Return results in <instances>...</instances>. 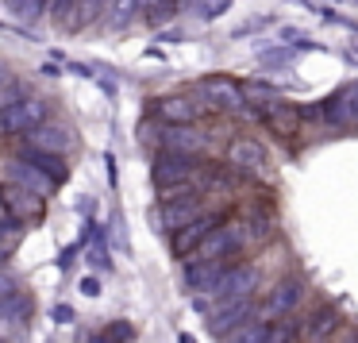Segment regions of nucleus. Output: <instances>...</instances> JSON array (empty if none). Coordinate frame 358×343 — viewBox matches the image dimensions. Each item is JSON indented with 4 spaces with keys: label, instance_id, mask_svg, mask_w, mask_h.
I'll use <instances>...</instances> for the list:
<instances>
[{
    "label": "nucleus",
    "instance_id": "nucleus-1",
    "mask_svg": "<svg viewBox=\"0 0 358 343\" xmlns=\"http://www.w3.org/2000/svg\"><path fill=\"white\" fill-rule=\"evenodd\" d=\"M258 281H262L258 266H250V262H235L231 270H227L224 278H220L216 286L208 289V293L196 297L193 304H196L201 312H216V309H224V304H235V301H255Z\"/></svg>",
    "mask_w": 358,
    "mask_h": 343
},
{
    "label": "nucleus",
    "instance_id": "nucleus-2",
    "mask_svg": "<svg viewBox=\"0 0 358 343\" xmlns=\"http://www.w3.org/2000/svg\"><path fill=\"white\" fill-rule=\"evenodd\" d=\"M258 239V232H250V224L243 220H224L201 247L193 251V262H212V258H235L239 251H247V243Z\"/></svg>",
    "mask_w": 358,
    "mask_h": 343
},
{
    "label": "nucleus",
    "instance_id": "nucleus-3",
    "mask_svg": "<svg viewBox=\"0 0 358 343\" xmlns=\"http://www.w3.org/2000/svg\"><path fill=\"white\" fill-rule=\"evenodd\" d=\"M301 301H304V281L296 278V274H289V278L273 281V286L266 289V301L255 304V320H262V324H278L281 316H293Z\"/></svg>",
    "mask_w": 358,
    "mask_h": 343
},
{
    "label": "nucleus",
    "instance_id": "nucleus-4",
    "mask_svg": "<svg viewBox=\"0 0 358 343\" xmlns=\"http://www.w3.org/2000/svg\"><path fill=\"white\" fill-rule=\"evenodd\" d=\"M196 174H201L196 155H173V150H162V155L155 158L150 178H155V186H162V189H178V186H189Z\"/></svg>",
    "mask_w": 358,
    "mask_h": 343
},
{
    "label": "nucleus",
    "instance_id": "nucleus-5",
    "mask_svg": "<svg viewBox=\"0 0 358 343\" xmlns=\"http://www.w3.org/2000/svg\"><path fill=\"white\" fill-rule=\"evenodd\" d=\"M227 166L239 174H250V178H270V155H266L262 143L247 139V135L227 143Z\"/></svg>",
    "mask_w": 358,
    "mask_h": 343
},
{
    "label": "nucleus",
    "instance_id": "nucleus-6",
    "mask_svg": "<svg viewBox=\"0 0 358 343\" xmlns=\"http://www.w3.org/2000/svg\"><path fill=\"white\" fill-rule=\"evenodd\" d=\"M258 120H262L273 135H281V139H296V135H301V124H304V112L296 108V104L278 101V97H266V101L258 104Z\"/></svg>",
    "mask_w": 358,
    "mask_h": 343
},
{
    "label": "nucleus",
    "instance_id": "nucleus-7",
    "mask_svg": "<svg viewBox=\"0 0 358 343\" xmlns=\"http://www.w3.org/2000/svg\"><path fill=\"white\" fill-rule=\"evenodd\" d=\"M220 224H224V216H220V212H201L196 220H189L185 227H178V232H173V255H178V258H189L212 232H216Z\"/></svg>",
    "mask_w": 358,
    "mask_h": 343
},
{
    "label": "nucleus",
    "instance_id": "nucleus-8",
    "mask_svg": "<svg viewBox=\"0 0 358 343\" xmlns=\"http://www.w3.org/2000/svg\"><path fill=\"white\" fill-rule=\"evenodd\" d=\"M47 116V104L43 101H16L0 108V135H16V132H31L43 124Z\"/></svg>",
    "mask_w": 358,
    "mask_h": 343
},
{
    "label": "nucleus",
    "instance_id": "nucleus-9",
    "mask_svg": "<svg viewBox=\"0 0 358 343\" xmlns=\"http://www.w3.org/2000/svg\"><path fill=\"white\" fill-rule=\"evenodd\" d=\"M201 193H185V197H162V209H158V224L166 227V232H178V227H185L189 220L201 216Z\"/></svg>",
    "mask_w": 358,
    "mask_h": 343
},
{
    "label": "nucleus",
    "instance_id": "nucleus-10",
    "mask_svg": "<svg viewBox=\"0 0 358 343\" xmlns=\"http://www.w3.org/2000/svg\"><path fill=\"white\" fill-rule=\"evenodd\" d=\"M235 266V258H212V262H189L185 266V289H193L196 297L208 293L220 278Z\"/></svg>",
    "mask_w": 358,
    "mask_h": 343
},
{
    "label": "nucleus",
    "instance_id": "nucleus-11",
    "mask_svg": "<svg viewBox=\"0 0 358 343\" xmlns=\"http://www.w3.org/2000/svg\"><path fill=\"white\" fill-rule=\"evenodd\" d=\"M255 320V301H235V304H224V309L208 312V332L212 335H231L235 328L250 324Z\"/></svg>",
    "mask_w": 358,
    "mask_h": 343
},
{
    "label": "nucleus",
    "instance_id": "nucleus-12",
    "mask_svg": "<svg viewBox=\"0 0 358 343\" xmlns=\"http://www.w3.org/2000/svg\"><path fill=\"white\" fill-rule=\"evenodd\" d=\"M201 93L208 97L216 108H224V112H243V108H247L243 85H235V81H227V78H204L201 81Z\"/></svg>",
    "mask_w": 358,
    "mask_h": 343
},
{
    "label": "nucleus",
    "instance_id": "nucleus-13",
    "mask_svg": "<svg viewBox=\"0 0 358 343\" xmlns=\"http://www.w3.org/2000/svg\"><path fill=\"white\" fill-rule=\"evenodd\" d=\"M155 112L166 127H193L201 116V104H193L189 97H162V101H155Z\"/></svg>",
    "mask_w": 358,
    "mask_h": 343
},
{
    "label": "nucleus",
    "instance_id": "nucleus-14",
    "mask_svg": "<svg viewBox=\"0 0 358 343\" xmlns=\"http://www.w3.org/2000/svg\"><path fill=\"white\" fill-rule=\"evenodd\" d=\"M27 143H31V150H43V155H66L73 147V132L62 124H39L31 127Z\"/></svg>",
    "mask_w": 358,
    "mask_h": 343
},
{
    "label": "nucleus",
    "instance_id": "nucleus-15",
    "mask_svg": "<svg viewBox=\"0 0 358 343\" xmlns=\"http://www.w3.org/2000/svg\"><path fill=\"white\" fill-rule=\"evenodd\" d=\"M204 135L193 132V127H166L162 132V150H173V155H196L204 150Z\"/></svg>",
    "mask_w": 358,
    "mask_h": 343
},
{
    "label": "nucleus",
    "instance_id": "nucleus-16",
    "mask_svg": "<svg viewBox=\"0 0 358 343\" xmlns=\"http://www.w3.org/2000/svg\"><path fill=\"white\" fill-rule=\"evenodd\" d=\"M12 178H16L27 193H50V189H55V181H50L47 174H39L35 166H27L24 158H16V162H12Z\"/></svg>",
    "mask_w": 358,
    "mask_h": 343
},
{
    "label": "nucleus",
    "instance_id": "nucleus-17",
    "mask_svg": "<svg viewBox=\"0 0 358 343\" xmlns=\"http://www.w3.org/2000/svg\"><path fill=\"white\" fill-rule=\"evenodd\" d=\"M24 162H27V166H35L39 174H47V178L55 181V186H58V181H66V174H70L62 162H58V155H43V150H31V147H27Z\"/></svg>",
    "mask_w": 358,
    "mask_h": 343
},
{
    "label": "nucleus",
    "instance_id": "nucleus-18",
    "mask_svg": "<svg viewBox=\"0 0 358 343\" xmlns=\"http://www.w3.org/2000/svg\"><path fill=\"white\" fill-rule=\"evenodd\" d=\"M335 324H339V316H335V309H316V312H312V320L304 324V335H308L312 343H320L327 332H335Z\"/></svg>",
    "mask_w": 358,
    "mask_h": 343
},
{
    "label": "nucleus",
    "instance_id": "nucleus-19",
    "mask_svg": "<svg viewBox=\"0 0 358 343\" xmlns=\"http://www.w3.org/2000/svg\"><path fill=\"white\" fill-rule=\"evenodd\" d=\"M266 328H270V324H262V320H250V324L235 328L231 335H224V343H262V340H266Z\"/></svg>",
    "mask_w": 358,
    "mask_h": 343
},
{
    "label": "nucleus",
    "instance_id": "nucleus-20",
    "mask_svg": "<svg viewBox=\"0 0 358 343\" xmlns=\"http://www.w3.org/2000/svg\"><path fill=\"white\" fill-rule=\"evenodd\" d=\"M181 0H147V20L150 24H170L178 16Z\"/></svg>",
    "mask_w": 358,
    "mask_h": 343
},
{
    "label": "nucleus",
    "instance_id": "nucleus-21",
    "mask_svg": "<svg viewBox=\"0 0 358 343\" xmlns=\"http://www.w3.org/2000/svg\"><path fill=\"white\" fill-rule=\"evenodd\" d=\"M8 204L20 212V216H31V212H39V197L27 193V189H24V193H8V197H4V209H8Z\"/></svg>",
    "mask_w": 358,
    "mask_h": 343
},
{
    "label": "nucleus",
    "instance_id": "nucleus-22",
    "mask_svg": "<svg viewBox=\"0 0 358 343\" xmlns=\"http://www.w3.org/2000/svg\"><path fill=\"white\" fill-rule=\"evenodd\" d=\"M304 47H308V43H301V47H281V50H262V62L266 66H289Z\"/></svg>",
    "mask_w": 358,
    "mask_h": 343
},
{
    "label": "nucleus",
    "instance_id": "nucleus-23",
    "mask_svg": "<svg viewBox=\"0 0 358 343\" xmlns=\"http://www.w3.org/2000/svg\"><path fill=\"white\" fill-rule=\"evenodd\" d=\"M293 335H296V324H293V320H281V324L266 328V340L262 343H293Z\"/></svg>",
    "mask_w": 358,
    "mask_h": 343
},
{
    "label": "nucleus",
    "instance_id": "nucleus-24",
    "mask_svg": "<svg viewBox=\"0 0 358 343\" xmlns=\"http://www.w3.org/2000/svg\"><path fill=\"white\" fill-rule=\"evenodd\" d=\"M131 335H135V328L127 324V320H112V324L101 332V340H108V343H127Z\"/></svg>",
    "mask_w": 358,
    "mask_h": 343
},
{
    "label": "nucleus",
    "instance_id": "nucleus-25",
    "mask_svg": "<svg viewBox=\"0 0 358 343\" xmlns=\"http://www.w3.org/2000/svg\"><path fill=\"white\" fill-rule=\"evenodd\" d=\"M135 12H139V0H116V4H112V24L124 27Z\"/></svg>",
    "mask_w": 358,
    "mask_h": 343
},
{
    "label": "nucleus",
    "instance_id": "nucleus-26",
    "mask_svg": "<svg viewBox=\"0 0 358 343\" xmlns=\"http://www.w3.org/2000/svg\"><path fill=\"white\" fill-rule=\"evenodd\" d=\"M343 104H347V120H350V124H358V81L343 89Z\"/></svg>",
    "mask_w": 358,
    "mask_h": 343
},
{
    "label": "nucleus",
    "instance_id": "nucleus-27",
    "mask_svg": "<svg viewBox=\"0 0 358 343\" xmlns=\"http://www.w3.org/2000/svg\"><path fill=\"white\" fill-rule=\"evenodd\" d=\"M50 316H55L58 324H70V320H73V309H70V304H55V309H50Z\"/></svg>",
    "mask_w": 358,
    "mask_h": 343
},
{
    "label": "nucleus",
    "instance_id": "nucleus-28",
    "mask_svg": "<svg viewBox=\"0 0 358 343\" xmlns=\"http://www.w3.org/2000/svg\"><path fill=\"white\" fill-rule=\"evenodd\" d=\"M81 293L96 297V293H101V281H96V278H81Z\"/></svg>",
    "mask_w": 358,
    "mask_h": 343
},
{
    "label": "nucleus",
    "instance_id": "nucleus-29",
    "mask_svg": "<svg viewBox=\"0 0 358 343\" xmlns=\"http://www.w3.org/2000/svg\"><path fill=\"white\" fill-rule=\"evenodd\" d=\"M266 24H270V16H262V20H250V24H243L235 35H250V31H258V27H266Z\"/></svg>",
    "mask_w": 358,
    "mask_h": 343
},
{
    "label": "nucleus",
    "instance_id": "nucleus-30",
    "mask_svg": "<svg viewBox=\"0 0 358 343\" xmlns=\"http://www.w3.org/2000/svg\"><path fill=\"white\" fill-rule=\"evenodd\" d=\"M89 262H96V266H108V255H104V247L96 243L93 251H89Z\"/></svg>",
    "mask_w": 358,
    "mask_h": 343
},
{
    "label": "nucleus",
    "instance_id": "nucleus-31",
    "mask_svg": "<svg viewBox=\"0 0 358 343\" xmlns=\"http://www.w3.org/2000/svg\"><path fill=\"white\" fill-rule=\"evenodd\" d=\"M70 8H73V0H55V16L62 20V24H66V12Z\"/></svg>",
    "mask_w": 358,
    "mask_h": 343
},
{
    "label": "nucleus",
    "instance_id": "nucleus-32",
    "mask_svg": "<svg viewBox=\"0 0 358 343\" xmlns=\"http://www.w3.org/2000/svg\"><path fill=\"white\" fill-rule=\"evenodd\" d=\"M12 289H16V281H12L8 274H0V297H8Z\"/></svg>",
    "mask_w": 358,
    "mask_h": 343
},
{
    "label": "nucleus",
    "instance_id": "nucleus-33",
    "mask_svg": "<svg viewBox=\"0 0 358 343\" xmlns=\"http://www.w3.org/2000/svg\"><path fill=\"white\" fill-rule=\"evenodd\" d=\"M12 85V74H8V66H0V93Z\"/></svg>",
    "mask_w": 358,
    "mask_h": 343
},
{
    "label": "nucleus",
    "instance_id": "nucleus-34",
    "mask_svg": "<svg viewBox=\"0 0 358 343\" xmlns=\"http://www.w3.org/2000/svg\"><path fill=\"white\" fill-rule=\"evenodd\" d=\"M178 343H196V340H193L189 332H181V335H178Z\"/></svg>",
    "mask_w": 358,
    "mask_h": 343
},
{
    "label": "nucleus",
    "instance_id": "nucleus-35",
    "mask_svg": "<svg viewBox=\"0 0 358 343\" xmlns=\"http://www.w3.org/2000/svg\"><path fill=\"white\" fill-rule=\"evenodd\" d=\"M0 220H4V193H0Z\"/></svg>",
    "mask_w": 358,
    "mask_h": 343
},
{
    "label": "nucleus",
    "instance_id": "nucleus-36",
    "mask_svg": "<svg viewBox=\"0 0 358 343\" xmlns=\"http://www.w3.org/2000/svg\"><path fill=\"white\" fill-rule=\"evenodd\" d=\"M343 343H358V335H350V340H343Z\"/></svg>",
    "mask_w": 358,
    "mask_h": 343
},
{
    "label": "nucleus",
    "instance_id": "nucleus-37",
    "mask_svg": "<svg viewBox=\"0 0 358 343\" xmlns=\"http://www.w3.org/2000/svg\"><path fill=\"white\" fill-rule=\"evenodd\" d=\"M93 343H108V340H101V335H96V340H93Z\"/></svg>",
    "mask_w": 358,
    "mask_h": 343
}]
</instances>
